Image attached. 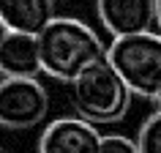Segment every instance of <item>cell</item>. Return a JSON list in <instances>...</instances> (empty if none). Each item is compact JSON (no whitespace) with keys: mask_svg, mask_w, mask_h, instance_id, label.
<instances>
[{"mask_svg":"<svg viewBox=\"0 0 161 153\" xmlns=\"http://www.w3.org/2000/svg\"><path fill=\"white\" fill-rule=\"evenodd\" d=\"M0 19L11 33L38 36L55 22V0H0Z\"/></svg>","mask_w":161,"mask_h":153,"instance_id":"obj_8","label":"cell"},{"mask_svg":"<svg viewBox=\"0 0 161 153\" xmlns=\"http://www.w3.org/2000/svg\"><path fill=\"white\" fill-rule=\"evenodd\" d=\"M153 101H156V112H161V93L156 96V99H153Z\"/></svg>","mask_w":161,"mask_h":153,"instance_id":"obj_13","label":"cell"},{"mask_svg":"<svg viewBox=\"0 0 161 153\" xmlns=\"http://www.w3.org/2000/svg\"><path fill=\"white\" fill-rule=\"evenodd\" d=\"M0 153H3V150H0Z\"/></svg>","mask_w":161,"mask_h":153,"instance_id":"obj_14","label":"cell"},{"mask_svg":"<svg viewBox=\"0 0 161 153\" xmlns=\"http://www.w3.org/2000/svg\"><path fill=\"white\" fill-rule=\"evenodd\" d=\"M8 33H11V30H8V25H6V22L0 19V44H3L6 38H8Z\"/></svg>","mask_w":161,"mask_h":153,"instance_id":"obj_11","label":"cell"},{"mask_svg":"<svg viewBox=\"0 0 161 153\" xmlns=\"http://www.w3.org/2000/svg\"><path fill=\"white\" fill-rule=\"evenodd\" d=\"M104 137L82 118H58L41 134V153H98Z\"/></svg>","mask_w":161,"mask_h":153,"instance_id":"obj_6","label":"cell"},{"mask_svg":"<svg viewBox=\"0 0 161 153\" xmlns=\"http://www.w3.org/2000/svg\"><path fill=\"white\" fill-rule=\"evenodd\" d=\"M98 153H139V145L128 137H120V134H109L101 139V148Z\"/></svg>","mask_w":161,"mask_h":153,"instance_id":"obj_10","label":"cell"},{"mask_svg":"<svg viewBox=\"0 0 161 153\" xmlns=\"http://www.w3.org/2000/svg\"><path fill=\"white\" fill-rule=\"evenodd\" d=\"M96 11L115 41L150 33L156 22V0H96Z\"/></svg>","mask_w":161,"mask_h":153,"instance_id":"obj_5","label":"cell"},{"mask_svg":"<svg viewBox=\"0 0 161 153\" xmlns=\"http://www.w3.org/2000/svg\"><path fill=\"white\" fill-rule=\"evenodd\" d=\"M49 112V96L36 79H3L0 82V126L33 128Z\"/></svg>","mask_w":161,"mask_h":153,"instance_id":"obj_4","label":"cell"},{"mask_svg":"<svg viewBox=\"0 0 161 153\" xmlns=\"http://www.w3.org/2000/svg\"><path fill=\"white\" fill-rule=\"evenodd\" d=\"M41 68L38 38L25 33H8L0 44V74L3 79H36Z\"/></svg>","mask_w":161,"mask_h":153,"instance_id":"obj_7","label":"cell"},{"mask_svg":"<svg viewBox=\"0 0 161 153\" xmlns=\"http://www.w3.org/2000/svg\"><path fill=\"white\" fill-rule=\"evenodd\" d=\"M136 145H139V153H161V112H153L142 123Z\"/></svg>","mask_w":161,"mask_h":153,"instance_id":"obj_9","label":"cell"},{"mask_svg":"<svg viewBox=\"0 0 161 153\" xmlns=\"http://www.w3.org/2000/svg\"><path fill=\"white\" fill-rule=\"evenodd\" d=\"M156 22H158V30H161V0H156Z\"/></svg>","mask_w":161,"mask_h":153,"instance_id":"obj_12","label":"cell"},{"mask_svg":"<svg viewBox=\"0 0 161 153\" xmlns=\"http://www.w3.org/2000/svg\"><path fill=\"white\" fill-rule=\"evenodd\" d=\"M38 49H41V68L60 82H74L82 71L107 58L101 38L85 22L71 17L55 19L38 36Z\"/></svg>","mask_w":161,"mask_h":153,"instance_id":"obj_1","label":"cell"},{"mask_svg":"<svg viewBox=\"0 0 161 153\" xmlns=\"http://www.w3.org/2000/svg\"><path fill=\"white\" fill-rule=\"evenodd\" d=\"M107 60L123 76V82L131 88V93L145 96V99H156L161 93V36L158 33H142V36L112 41Z\"/></svg>","mask_w":161,"mask_h":153,"instance_id":"obj_3","label":"cell"},{"mask_svg":"<svg viewBox=\"0 0 161 153\" xmlns=\"http://www.w3.org/2000/svg\"><path fill=\"white\" fill-rule=\"evenodd\" d=\"M131 88L123 82V76L115 71L109 60L104 58L98 63L82 71L71 82V99L76 112L87 123H118L131 107Z\"/></svg>","mask_w":161,"mask_h":153,"instance_id":"obj_2","label":"cell"}]
</instances>
